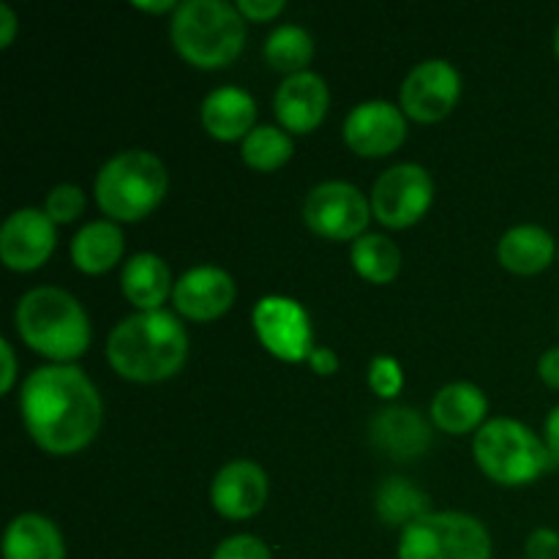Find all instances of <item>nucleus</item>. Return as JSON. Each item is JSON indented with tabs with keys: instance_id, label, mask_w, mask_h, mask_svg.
<instances>
[{
	"instance_id": "1",
	"label": "nucleus",
	"mask_w": 559,
	"mask_h": 559,
	"mask_svg": "<svg viewBox=\"0 0 559 559\" xmlns=\"http://www.w3.org/2000/svg\"><path fill=\"white\" fill-rule=\"evenodd\" d=\"M20 409L33 442L55 456H71L91 445L104 418L96 385L69 364L33 371L22 385Z\"/></svg>"
},
{
	"instance_id": "2",
	"label": "nucleus",
	"mask_w": 559,
	"mask_h": 559,
	"mask_svg": "<svg viewBox=\"0 0 559 559\" xmlns=\"http://www.w3.org/2000/svg\"><path fill=\"white\" fill-rule=\"evenodd\" d=\"M189 355L183 325L167 311L131 314L109 333L107 360L123 380L162 382L178 374Z\"/></svg>"
},
{
	"instance_id": "3",
	"label": "nucleus",
	"mask_w": 559,
	"mask_h": 559,
	"mask_svg": "<svg viewBox=\"0 0 559 559\" xmlns=\"http://www.w3.org/2000/svg\"><path fill=\"white\" fill-rule=\"evenodd\" d=\"M16 333L33 353L69 364L91 344V322L74 295L60 287H36L16 304Z\"/></svg>"
},
{
	"instance_id": "4",
	"label": "nucleus",
	"mask_w": 559,
	"mask_h": 559,
	"mask_svg": "<svg viewBox=\"0 0 559 559\" xmlns=\"http://www.w3.org/2000/svg\"><path fill=\"white\" fill-rule=\"evenodd\" d=\"M180 58L197 69H224L246 47V22L238 5L224 0H186L169 25Z\"/></svg>"
},
{
	"instance_id": "5",
	"label": "nucleus",
	"mask_w": 559,
	"mask_h": 559,
	"mask_svg": "<svg viewBox=\"0 0 559 559\" xmlns=\"http://www.w3.org/2000/svg\"><path fill=\"white\" fill-rule=\"evenodd\" d=\"M167 167L147 151H123L96 178V202L115 222H142L167 194Z\"/></svg>"
},
{
	"instance_id": "6",
	"label": "nucleus",
	"mask_w": 559,
	"mask_h": 559,
	"mask_svg": "<svg viewBox=\"0 0 559 559\" xmlns=\"http://www.w3.org/2000/svg\"><path fill=\"white\" fill-rule=\"evenodd\" d=\"M473 456L478 467L495 484L527 486L557 467L546 442L513 418L486 420L473 440Z\"/></svg>"
},
{
	"instance_id": "7",
	"label": "nucleus",
	"mask_w": 559,
	"mask_h": 559,
	"mask_svg": "<svg viewBox=\"0 0 559 559\" xmlns=\"http://www.w3.org/2000/svg\"><path fill=\"white\" fill-rule=\"evenodd\" d=\"M399 559H491L489 530L467 513H429L402 530Z\"/></svg>"
},
{
	"instance_id": "8",
	"label": "nucleus",
	"mask_w": 559,
	"mask_h": 559,
	"mask_svg": "<svg viewBox=\"0 0 559 559\" xmlns=\"http://www.w3.org/2000/svg\"><path fill=\"white\" fill-rule=\"evenodd\" d=\"M435 180L420 164H396L377 178L371 189V213L391 229H407L429 213Z\"/></svg>"
},
{
	"instance_id": "9",
	"label": "nucleus",
	"mask_w": 559,
	"mask_h": 559,
	"mask_svg": "<svg viewBox=\"0 0 559 559\" xmlns=\"http://www.w3.org/2000/svg\"><path fill=\"white\" fill-rule=\"evenodd\" d=\"M371 205L360 189L344 180H328L314 186L306 197L304 222L314 235L328 240H358L366 235Z\"/></svg>"
},
{
	"instance_id": "10",
	"label": "nucleus",
	"mask_w": 559,
	"mask_h": 559,
	"mask_svg": "<svg viewBox=\"0 0 559 559\" xmlns=\"http://www.w3.org/2000/svg\"><path fill=\"white\" fill-rule=\"evenodd\" d=\"M251 322H254L257 338L273 358L300 364L314 353L311 320L298 300L284 298V295H267L254 306Z\"/></svg>"
},
{
	"instance_id": "11",
	"label": "nucleus",
	"mask_w": 559,
	"mask_h": 559,
	"mask_svg": "<svg viewBox=\"0 0 559 559\" xmlns=\"http://www.w3.org/2000/svg\"><path fill=\"white\" fill-rule=\"evenodd\" d=\"M462 96V76L448 60H424L402 85V109L418 123L448 118Z\"/></svg>"
},
{
	"instance_id": "12",
	"label": "nucleus",
	"mask_w": 559,
	"mask_h": 559,
	"mask_svg": "<svg viewBox=\"0 0 559 559\" xmlns=\"http://www.w3.org/2000/svg\"><path fill=\"white\" fill-rule=\"evenodd\" d=\"M55 240L58 235L52 218L36 207H22L0 227V260L9 271H36L52 257Z\"/></svg>"
},
{
	"instance_id": "13",
	"label": "nucleus",
	"mask_w": 559,
	"mask_h": 559,
	"mask_svg": "<svg viewBox=\"0 0 559 559\" xmlns=\"http://www.w3.org/2000/svg\"><path fill=\"white\" fill-rule=\"evenodd\" d=\"M407 136L402 109L388 102H364L344 120V142L364 158H382L399 151Z\"/></svg>"
},
{
	"instance_id": "14",
	"label": "nucleus",
	"mask_w": 559,
	"mask_h": 559,
	"mask_svg": "<svg viewBox=\"0 0 559 559\" xmlns=\"http://www.w3.org/2000/svg\"><path fill=\"white\" fill-rule=\"evenodd\" d=\"M235 295H238V289H235L233 276L227 271L200 265L191 267L178 278L173 300L178 314L189 317L194 322H211L227 314L229 306L235 304Z\"/></svg>"
},
{
	"instance_id": "15",
	"label": "nucleus",
	"mask_w": 559,
	"mask_h": 559,
	"mask_svg": "<svg viewBox=\"0 0 559 559\" xmlns=\"http://www.w3.org/2000/svg\"><path fill=\"white\" fill-rule=\"evenodd\" d=\"M328 107H331V91H328L325 80L314 71L284 76L276 98H273L278 123H282L284 131H293V134H311L314 129H320Z\"/></svg>"
},
{
	"instance_id": "16",
	"label": "nucleus",
	"mask_w": 559,
	"mask_h": 559,
	"mask_svg": "<svg viewBox=\"0 0 559 559\" xmlns=\"http://www.w3.org/2000/svg\"><path fill=\"white\" fill-rule=\"evenodd\" d=\"M267 475L249 459L224 464L211 484V502L224 519H251L265 508Z\"/></svg>"
},
{
	"instance_id": "17",
	"label": "nucleus",
	"mask_w": 559,
	"mask_h": 559,
	"mask_svg": "<svg viewBox=\"0 0 559 559\" xmlns=\"http://www.w3.org/2000/svg\"><path fill=\"white\" fill-rule=\"evenodd\" d=\"M371 445L380 453L391 456L393 462H415L424 456L431 445V426L426 424L424 415L413 407H382L371 418L369 426Z\"/></svg>"
},
{
	"instance_id": "18",
	"label": "nucleus",
	"mask_w": 559,
	"mask_h": 559,
	"mask_svg": "<svg viewBox=\"0 0 559 559\" xmlns=\"http://www.w3.org/2000/svg\"><path fill=\"white\" fill-rule=\"evenodd\" d=\"M257 104L243 87L224 85L202 102V126L218 142L246 140L257 129Z\"/></svg>"
},
{
	"instance_id": "19",
	"label": "nucleus",
	"mask_w": 559,
	"mask_h": 559,
	"mask_svg": "<svg viewBox=\"0 0 559 559\" xmlns=\"http://www.w3.org/2000/svg\"><path fill=\"white\" fill-rule=\"evenodd\" d=\"M557 254L555 238L549 229L538 227V224H519V227L508 229L502 235L500 246H497V260L506 271L516 273V276H535L544 273L551 265Z\"/></svg>"
},
{
	"instance_id": "20",
	"label": "nucleus",
	"mask_w": 559,
	"mask_h": 559,
	"mask_svg": "<svg viewBox=\"0 0 559 559\" xmlns=\"http://www.w3.org/2000/svg\"><path fill=\"white\" fill-rule=\"evenodd\" d=\"M486 393L473 382H451L431 402V420L445 435H469L480 429L486 418Z\"/></svg>"
},
{
	"instance_id": "21",
	"label": "nucleus",
	"mask_w": 559,
	"mask_h": 559,
	"mask_svg": "<svg viewBox=\"0 0 559 559\" xmlns=\"http://www.w3.org/2000/svg\"><path fill=\"white\" fill-rule=\"evenodd\" d=\"M120 284H123L126 300L140 311H162L169 295L175 293L167 262L147 251L134 254L126 262Z\"/></svg>"
},
{
	"instance_id": "22",
	"label": "nucleus",
	"mask_w": 559,
	"mask_h": 559,
	"mask_svg": "<svg viewBox=\"0 0 559 559\" xmlns=\"http://www.w3.org/2000/svg\"><path fill=\"white\" fill-rule=\"evenodd\" d=\"M3 559H66L63 535L47 516L22 513L5 530Z\"/></svg>"
},
{
	"instance_id": "23",
	"label": "nucleus",
	"mask_w": 559,
	"mask_h": 559,
	"mask_svg": "<svg viewBox=\"0 0 559 559\" xmlns=\"http://www.w3.org/2000/svg\"><path fill=\"white\" fill-rule=\"evenodd\" d=\"M123 257V233L115 222H91L71 240V260L87 276L112 271Z\"/></svg>"
},
{
	"instance_id": "24",
	"label": "nucleus",
	"mask_w": 559,
	"mask_h": 559,
	"mask_svg": "<svg viewBox=\"0 0 559 559\" xmlns=\"http://www.w3.org/2000/svg\"><path fill=\"white\" fill-rule=\"evenodd\" d=\"M377 516L388 527L407 530L418 519L429 516V497L407 478H385L377 489Z\"/></svg>"
},
{
	"instance_id": "25",
	"label": "nucleus",
	"mask_w": 559,
	"mask_h": 559,
	"mask_svg": "<svg viewBox=\"0 0 559 559\" xmlns=\"http://www.w3.org/2000/svg\"><path fill=\"white\" fill-rule=\"evenodd\" d=\"M353 267L366 282L388 284L399 276L402 251L385 235L366 233L353 243Z\"/></svg>"
},
{
	"instance_id": "26",
	"label": "nucleus",
	"mask_w": 559,
	"mask_h": 559,
	"mask_svg": "<svg viewBox=\"0 0 559 559\" xmlns=\"http://www.w3.org/2000/svg\"><path fill=\"white\" fill-rule=\"evenodd\" d=\"M314 58V41L309 33L298 25H282L267 36L265 60L271 69L293 76L300 71H309L306 66Z\"/></svg>"
},
{
	"instance_id": "27",
	"label": "nucleus",
	"mask_w": 559,
	"mask_h": 559,
	"mask_svg": "<svg viewBox=\"0 0 559 559\" xmlns=\"http://www.w3.org/2000/svg\"><path fill=\"white\" fill-rule=\"evenodd\" d=\"M240 156L257 173H273L293 158V140L276 126H257L240 145Z\"/></svg>"
},
{
	"instance_id": "28",
	"label": "nucleus",
	"mask_w": 559,
	"mask_h": 559,
	"mask_svg": "<svg viewBox=\"0 0 559 559\" xmlns=\"http://www.w3.org/2000/svg\"><path fill=\"white\" fill-rule=\"evenodd\" d=\"M44 213L52 218L55 224H71L85 213V191L74 183H60L49 191L47 202H44Z\"/></svg>"
},
{
	"instance_id": "29",
	"label": "nucleus",
	"mask_w": 559,
	"mask_h": 559,
	"mask_svg": "<svg viewBox=\"0 0 559 559\" xmlns=\"http://www.w3.org/2000/svg\"><path fill=\"white\" fill-rule=\"evenodd\" d=\"M369 385L380 399H396L404 388V371L399 360L380 355L369 366Z\"/></svg>"
},
{
	"instance_id": "30",
	"label": "nucleus",
	"mask_w": 559,
	"mask_h": 559,
	"mask_svg": "<svg viewBox=\"0 0 559 559\" xmlns=\"http://www.w3.org/2000/svg\"><path fill=\"white\" fill-rule=\"evenodd\" d=\"M213 559H273V557L265 540L254 538V535H233V538L218 544V549L213 551Z\"/></svg>"
},
{
	"instance_id": "31",
	"label": "nucleus",
	"mask_w": 559,
	"mask_h": 559,
	"mask_svg": "<svg viewBox=\"0 0 559 559\" xmlns=\"http://www.w3.org/2000/svg\"><path fill=\"white\" fill-rule=\"evenodd\" d=\"M524 559H559V533L549 527L535 530L524 544Z\"/></svg>"
},
{
	"instance_id": "32",
	"label": "nucleus",
	"mask_w": 559,
	"mask_h": 559,
	"mask_svg": "<svg viewBox=\"0 0 559 559\" xmlns=\"http://www.w3.org/2000/svg\"><path fill=\"white\" fill-rule=\"evenodd\" d=\"M238 11L249 22H267L282 14L284 0H238Z\"/></svg>"
},
{
	"instance_id": "33",
	"label": "nucleus",
	"mask_w": 559,
	"mask_h": 559,
	"mask_svg": "<svg viewBox=\"0 0 559 559\" xmlns=\"http://www.w3.org/2000/svg\"><path fill=\"white\" fill-rule=\"evenodd\" d=\"M309 366H311V371H314V374L331 377V374H336V371H338V358H336V353H333V349L314 347V353L309 355Z\"/></svg>"
},
{
	"instance_id": "34",
	"label": "nucleus",
	"mask_w": 559,
	"mask_h": 559,
	"mask_svg": "<svg viewBox=\"0 0 559 559\" xmlns=\"http://www.w3.org/2000/svg\"><path fill=\"white\" fill-rule=\"evenodd\" d=\"M538 374H540V380L546 382V385L559 391V347L546 349V353L540 355Z\"/></svg>"
},
{
	"instance_id": "35",
	"label": "nucleus",
	"mask_w": 559,
	"mask_h": 559,
	"mask_svg": "<svg viewBox=\"0 0 559 559\" xmlns=\"http://www.w3.org/2000/svg\"><path fill=\"white\" fill-rule=\"evenodd\" d=\"M0 358H3V377H0V391L9 393L14 388L16 380V358H14V347L9 342H0Z\"/></svg>"
},
{
	"instance_id": "36",
	"label": "nucleus",
	"mask_w": 559,
	"mask_h": 559,
	"mask_svg": "<svg viewBox=\"0 0 559 559\" xmlns=\"http://www.w3.org/2000/svg\"><path fill=\"white\" fill-rule=\"evenodd\" d=\"M16 31H20V25H16L14 9L9 3H0V47H11Z\"/></svg>"
},
{
	"instance_id": "37",
	"label": "nucleus",
	"mask_w": 559,
	"mask_h": 559,
	"mask_svg": "<svg viewBox=\"0 0 559 559\" xmlns=\"http://www.w3.org/2000/svg\"><path fill=\"white\" fill-rule=\"evenodd\" d=\"M544 437H546V448H549V453L555 456V462L559 464V404L555 409L549 413V418H546V426H544Z\"/></svg>"
},
{
	"instance_id": "38",
	"label": "nucleus",
	"mask_w": 559,
	"mask_h": 559,
	"mask_svg": "<svg viewBox=\"0 0 559 559\" xmlns=\"http://www.w3.org/2000/svg\"><path fill=\"white\" fill-rule=\"evenodd\" d=\"M136 9L147 11V14H167V11H178L180 3L175 0H158V3H145V0H136Z\"/></svg>"
},
{
	"instance_id": "39",
	"label": "nucleus",
	"mask_w": 559,
	"mask_h": 559,
	"mask_svg": "<svg viewBox=\"0 0 559 559\" xmlns=\"http://www.w3.org/2000/svg\"><path fill=\"white\" fill-rule=\"evenodd\" d=\"M555 52H557V58H559V25H557V31H555Z\"/></svg>"
}]
</instances>
